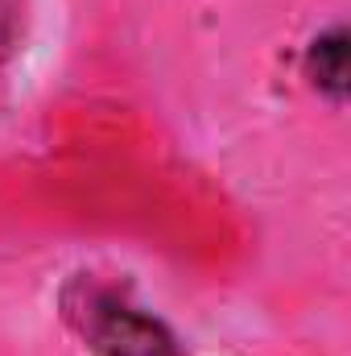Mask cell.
I'll return each instance as SVG.
<instances>
[{
  "mask_svg": "<svg viewBox=\"0 0 351 356\" xmlns=\"http://www.w3.org/2000/svg\"><path fill=\"white\" fill-rule=\"evenodd\" d=\"M302 71L318 95L343 104V95H348V33H343V25H331L327 33H318L310 42Z\"/></svg>",
  "mask_w": 351,
  "mask_h": 356,
  "instance_id": "2",
  "label": "cell"
},
{
  "mask_svg": "<svg viewBox=\"0 0 351 356\" xmlns=\"http://www.w3.org/2000/svg\"><path fill=\"white\" fill-rule=\"evenodd\" d=\"M67 327L95 356H186L174 327L132 298L128 282L75 273L58 294Z\"/></svg>",
  "mask_w": 351,
  "mask_h": 356,
  "instance_id": "1",
  "label": "cell"
},
{
  "mask_svg": "<svg viewBox=\"0 0 351 356\" xmlns=\"http://www.w3.org/2000/svg\"><path fill=\"white\" fill-rule=\"evenodd\" d=\"M25 4L29 0H0V67L12 58L25 33Z\"/></svg>",
  "mask_w": 351,
  "mask_h": 356,
  "instance_id": "3",
  "label": "cell"
}]
</instances>
